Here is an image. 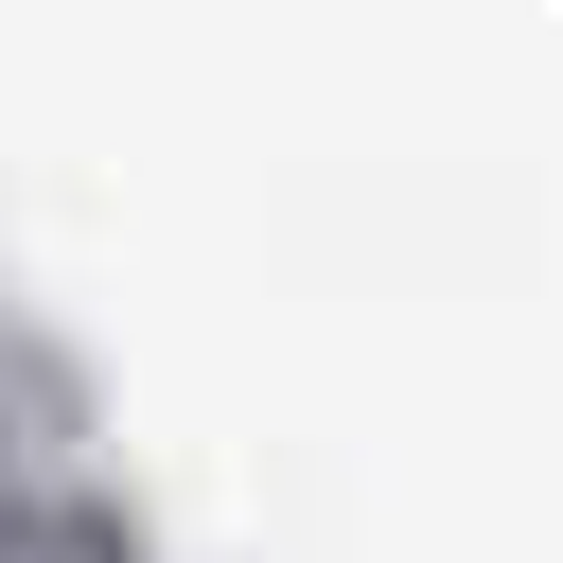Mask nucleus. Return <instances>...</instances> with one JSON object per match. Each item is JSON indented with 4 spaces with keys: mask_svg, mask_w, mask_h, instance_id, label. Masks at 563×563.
Here are the masks:
<instances>
[{
    "mask_svg": "<svg viewBox=\"0 0 563 563\" xmlns=\"http://www.w3.org/2000/svg\"><path fill=\"white\" fill-rule=\"evenodd\" d=\"M0 563H141V510L123 493H18L0 510Z\"/></svg>",
    "mask_w": 563,
    "mask_h": 563,
    "instance_id": "f257e3e1",
    "label": "nucleus"
},
{
    "mask_svg": "<svg viewBox=\"0 0 563 563\" xmlns=\"http://www.w3.org/2000/svg\"><path fill=\"white\" fill-rule=\"evenodd\" d=\"M0 510H18V422H0Z\"/></svg>",
    "mask_w": 563,
    "mask_h": 563,
    "instance_id": "f03ea898",
    "label": "nucleus"
}]
</instances>
